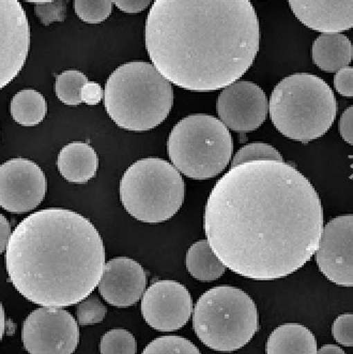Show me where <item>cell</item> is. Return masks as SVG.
Wrapping results in <instances>:
<instances>
[{
	"instance_id": "31",
	"label": "cell",
	"mask_w": 353,
	"mask_h": 354,
	"mask_svg": "<svg viewBox=\"0 0 353 354\" xmlns=\"http://www.w3.org/2000/svg\"><path fill=\"white\" fill-rule=\"evenodd\" d=\"M80 97L82 103L87 105H98L104 97V91L101 86L96 82H88L82 88Z\"/></svg>"
},
{
	"instance_id": "23",
	"label": "cell",
	"mask_w": 353,
	"mask_h": 354,
	"mask_svg": "<svg viewBox=\"0 0 353 354\" xmlns=\"http://www.w3.org/2000/svg\"><path fill=\"white\" fill-rule=\"evenodd\" d=\"M100 352L103 354L136 353V339L132 333H129V330L123 328L109 330L101 338Z\"/></svg>"
},
{
	"instance_id": "19",
	"label": "cell",
	"mask_w": 353,
	"mask_h": 354,
	"mask_svg": "<svg viewBox=\"0 0 353 354\" xmlns=\"http://www.w3.org/2000/svg\"><path fill=\"white\" fill-rule=\"evenodd\" d=\"M266 352L268 354L317 353V342L306 326L298 324H282L269 336Z\"/></svg>"
},
{
	"instance_id": "15",
	"label": "cell",
	"mask_w": 353,
	"mask_h": 354,
	"mask_svg": "<svg viewBox=\"0 0 353 354\" xmlns=\"http://www.w3.org/2000/svg\"><path fill=\"white\" fill-rule=\"evenodd\" d=\"M146 286L144 268L132 258L117 257L106 263L98 289L111 306L125 308L141 300Z\"/></svg>"
},
{
	"instance_id": "2",
	"label": "cell",
	"mask_w": 353,
	"mask_h": 354,
	"mask_svg": "<svg viewBox=\"0 0 353 354\" xmlns=\"http://www.w3.org/2000/svg\"><path fill=\"white\" fill-rule=\"evenodd\" d=\"M145 43L170 83L209 93L248 71L260 48V26L250 0H156Z\"/></svg>"
},
{
	"instance_id": "16",
	"label": "cell",
	"mask_w": 353,
	"mask_h": 354,
	"mask_svg": "<svg viewBox=\"0 0 353 354\" xmlns=\"http://www.w3.org/2000/svg\"><path fill=\"white\" fill-rule=\"evenodd\" d=\"M302 24L323 33L353 28V0H288Z\"/></svg>"
},
{
	"instance_id": "22",
	"label": "cell",
	"mask_w": 353,
	"mask_h": 354,
	"mask_svg": "<svg viewBox=\"0 0 353 354\" xmlns=\"http://www.w3.org/2000/svg\"><path fill=\"white\" fill-rule=\"evenodd\" d=\"M88 77L78 70H66L59 74L55 82V93L57 97L69 106H78L82 102L80 91Z\"/></svg>"
},
{
	"instance_id": "3",
	"label": "cell",
	"mask_w": 353,
	"mask_h": 354,
	"mask_svg": "<svg viewBox=\"0 0 353 354\" xmlns=\"http://www.w3.org/2000/svg\"><path fill=\"white\" fill-rule=\"evenodd\" d=\"M12 285L33 304L68 307L97 288L105 268V246L85 216L48 208L24 218L6 250Z\"/></svg>"
},
{
	"instance_id": "11",
	"label": "cell",
	"mask_w": 353,
	"mask_h": 354,
	"mask_svg": "<svg viewBox=\"0 0 353 354\" xmlns=\"http://www.w3.org/2000/svg\"><path fill=\"white\" fill-rule=\"evenodd\" d=\"M193 310L191 293L176 281L153 283L141 299V316L159 332H174L183 328Z\"/></svg>"
},
{
	"instance_id": "26",
	"label": "cell",
	"mask_w": 353,
	"mask_h": 354,
	"mask_svg": "<svg viewBox=\"0 0 353 354\" xmlns=\"http://www.w3.org/2000/svg\"><path fill=\"white\" fill-rule=\"evenodd\" d=\"M284 161L280 152L271 145L264 142H253L246 145L233 156L231 167L239 164L252 161Z\"/></svg>"
},
{
	"instance_id": "12",
	"label": "cell",
	"mask_w": 353,
	"mask_h": 354,
	"mask_svg": "<svg viewBox=\"0 0 353 354\" xmlns=\"http://www.w3.org/2000/svg\"><path fill=\"white\" fill-rule=\"evenodd\" d=\"M315 258L329 281L353 287V214L339 215L323 227Z\"/></svg>"
},
{
	"instance_id": "5",
	"label": "cell",
	"mask_w": 353,
	"mask_h": 354,
	"mask_svg": "<svg viewBox=\"0 0 353 354\" xmlns=\"http://www.w3.org/2000/svg\"><path fill=\"white\" fill-rule=\"evenodd\" d=\"M336 113L334 93L323 78L313 74L282 78L269 101V115L276 130L296 142L323 137L334 123Z\"/></svg>"
},
{
	"instance_id": "33",
	"label": "cell",
	"mask_w": 353,
	"mask_h": 354,
	"mask_svg": "<svg viewBox=\"0 0 353 354\" xmlns=\"http://www.w3.org/2000/svg\"><path fill=\"white\" fill-rule=\"evenodd\" d=\"M118 9L125 13H139L150 5L151 0H111Z\"/></svg>"
},
{
	"instance_id": "7",
	"label": "cell",
	"mask_w": 353,
	"mask_h": 354,
	"mask_svg": "<svg viewBox=\"0 0 353 354\" xmlns=\"http://www.w3.org/2000/svg\"><path fill=\"white\" fill-rule=\"evenodd\" d=\"M119 194L123 208L135 220L160 224L181 208L185 183L179 170L163 158H141L125 170Z\"/></svg>"
},
{
	"instance_id": "13",
	"label": "cell",
	"mask_w": 353,
	"mask_h": 354,
	"mask_svg": "<svg viewBox=\"0 0 353 354\" xmlns=\"http://www.w3.org/2000/svg\"><path fill=\"white\" fill-rule=\"evenodd\" d=\"M217 111L219 120L229 130L253 132L260 128L268 117V97L256 84L237 81L219 93Z\"/></svg>"
},
{
	"instance_id": "14",
	"label": "cell",
	"mask_w": 353,
	"mask_h": 354,
	"mask_svg": "<svg viewBox=\"0 0 353 354\" xmlns=\"http://www.w3.org/2000/svg\"><path fill=\"white\" fill-rule=\"evenodd\" d=\"M0 87L5 88L19 75L26 62L30 46V28L19 0H0Z\"/></svg>"
},
{
	"instance_id": "21",
	"label": "cell",
	"mask_w": 353,
	"mask_h": 354,
	"mask_svg": "<svg viewBox=\"0 0 353 354\" xmlns=\"http://www.w3.org/2000/svg\"><path fill=\"white\" fill-rule=\"evenodd\" d=\"M10 113L13 120L19 124L27 128L35 127L46 116V100L37 90H21L12 97Z\"/></svg>"
},
{
	"instance_id": "6",
	"label": "cell",
	"mask_w": 353,
	"mask_h": 354,
	"mask_svg": "<svg viewBox=\"0 0 353 354\" xmlns=\"http://www.w3.org/2000/svg\"><path fill=\"white\" fill-rule=\"evenodd\" d=\"M193 328L198 339L210 349L237 351L258 332V310L250 295L241 289L213 287L196 302Z\"/></svg>"
},
{
	"instance_id": "30",
	"label": "cell",
	"mask_w": 353,
	"mask_h": 354,
	"mask_svg": "<svg viewBox=\"0 0 353 354\" xmlns=\"http://www.w3.org/2000/svg\"><path fill=\"white\" fill-rule=\"evenodd\" d=\"M334 87L343 97H353V66H345L334 76Z\"/></svg>"
},
{
	"instance_id": "37",
	"label": "cell",
	"mask_w": 353,
	"mask_h": 354,
	"mask_svg": "<svg viewBox=\"0 0 353 354\" xmlns=\"http://www.w3.org/2000/svg\"><path fill=\"white\" fill-rule=\"evenodd\" d=\"M24 1H27V3H48V1H53V0H24Z\"/></svg>"
},
{
	"instance_id": "1",
	"label": "cell",
	"mask_w": 353,
	"mask_h": 354,
	"mask_svg": "<svg viewBox=\"0 0 353 354\" xmlns=\"http://www.w3.org/2000/svg\"><path fill=\"white\" fill-rule=\"evenodd\" d=\"M203 230L227 269L245 279L274 281L315 255L323 205L309 180L285 161L246 162L215 183Z\"/></svg>"
},
{
	"instance_id": "29",
	"label": "cell",
	"mask_w": 353,
	"mask_h": 354,
	"mask_svg": "<svg viewBox=\"0 0 353 354\" xmlns=\"http://www.w3.org/2000/svg\"><path fill=\"white\" fill-rule=\"evenodd\" d=\"M332 335L339 345L353 347V314L341 315L335 319Z\"/></svg>"
},
{
	"instance_id": "4",
	"label": "cell",
	"mask_w": 353,
	"mask_h": 354,
	"mask_svg": "<svg viewBox=\"0 0 353 354\" xmlns=\"http://www.w3.org/2000/svg\"><path fill=\"white\" fill-rule=\"evenodd\" d=\"M172 83L152 64L129 62L118 66L104 89V106L123 130L145 132L166 120L174 105Z\"/></svg>"
},
{
	"instance_id": "9",
	"label": "cell",
	"mask_w": 353,
	"mask_h": 354,
	"mask_svg": "<svg viewBox=\"0 0 353 354\" xmlns=\"http://www.w3.org/2000/svg\"><path fill=\"white\" fill-rule=\"evenodd\" d=\"M78 322L62 307L42 306L27 316L21 342L30 354H71L80 342Z\"/></svg>"
},
{
	"instance_id": "10",
	"label": "cell",
	"mask_w": 353,
	"mask_h": 354,
	"mask_svg": "<svg viewBox=\"0 0 353 354\" xmlns=\"http://www.w3.org/2000/svg\"><path fill=\"white\" fill-rule=\"evenodd\" d=\"M47 180L40 166L15 158L0 166V205L13 214L35 210L44 199Z\"/></svg>"
},
{
	"instance_id": "35",
	"label": "cell",
	"mask_w": 353,
	"mask_h": 354,
	"mask_svg": "<svg viewBox=\"0 0 353 354\" xmlns=\"http://www.w3.org/2000/svg\"><path fill=\"white\" fill-rule=\"evenodd\" d=\"M317 353H345L344 350L341 349V347L336 345H325L321 347L320 349L318 350Z\"/></svg>"
},
{
	"instance_id": "32",
	"label": "cell",
	"mask_w": 353,
	"mask_h": 354,
	"mask_svg": "<svg viewBox=\"0 0 353 354\" xmlns=\"http://www.w3.org/2000/svg\"><path fill=\"white\" fill-rule=\"evenodd\" d=\"M338 129L343 140L353 146V106L347 109L341 115Z\"/></svg>"
},
{
	"instance_id": "34",
	"label": "cell",
	"mask_w": 353,
	"mask_h": 354,
	"mask_svg": "<svg viewBox=\"0 0 353 354\" xmlns=\"http://www.w3.org/2000/svg\"><path fill=\"white\" fill-rule=\"evenodd\" d=\"M0 227H1V236H0V252L1 254L7 250L8 243H9L10 238L12 236L11 225L9 221L3 214L0 215Z\"/></svg>"
},
{
	"instance_id": "8",
	"label": "cell",
	"mask_w": 353,
	"mask_h": 354,
	"mask_svg": "<svg viewBox=\"0 0 353 354\" xmlns=\"http://www.w3.org/2000/svg\"><path fill=\"white\" fill-rule=\"evenodd\" d=\"M233 152V140L219 119L195 113L180 120L168 140L172 165L190 179L209 180L226 169Z\"/></svg>"
},
{
	"instance_id": "36",
	"label": "cell",
	"mask_w": 353,
	"mask_h": 354,
	"mask_svg": "<svg viewBox=\"0 0 353 354\" xmlns=\"http://www.w3.org/2000/svg\"><path fill=\"white\" fill-rule=\"evenodd\" d=\"M3 320H5V315H3V306H1V338L3 337V328H5Z\"/></svg>"
},
{
	"instance_id": "20",
	"label": "cell",
	"mask_w": 353,
	"mask_h": 354,
	"mask_svg": "<svg viewBox=\"0 0 353 354\" xmlns=\"http://www.w3.org/2000/svg\"><path fill=\"white\" fill-rule=\"evenodd\" d=\"M185 266L192 277L203 283L217 281L227 269L215 255L207 240L195 242L188 248Z\"/></svg>"
},
{
	"instance_id": "18",
	"label": "cell",
	"mask_w": 353,
	"mask_h": 354,
	"mask_svg": "<svg viewBox=\"0 0 353 354\" xmlns=\"http://www.w3.org/2000/svg\"><path fill=\"white\" fill-rule=\"evenodd\" d=\"M311 58L323 71L336 73L352 62V43L341 33H323L313 43Z\"/></svg>"
},
{
	"instance_id": "28",
	"label": "cell",
	"mask_w": 353,
	"mask_h": 354,
	"mask_svg": "<svg viewBox=\"0 0 353 354\" xmlns=\"http://www.w3.org/2000/svg\"><path fill=\"white\" fill-rule=\"evenodd\" d=\"M68 0H53L48 3H35V13L44 26L55 21H64L66 17Z\"/></svg>"
},
{
	"instance_id": "25",
	"label": "cell",
	"mask_w": 353,
	"mask_h": 354,
	"mask_svg": "<svg viewBox=\"0 0 353 354\" xmlns=\"http://www.w3.org/2000/svg\"><path fill=\"white\" fill-rule=\"evenodd\" d=\"M144 354L162 353H200L199 349L193 342L176 335L161 336L145 348Z\"/></svg>"
},
{
	"instance_id": "17",
	"label": "cell",
	"mask_w": 353,
	"mask_h": 354,
	"mask_svg": "<svg viewBox=\"0 0 353 354\" xmlns=\"http://www.w3.org/2000/svg\"><path fill=\"white\" fill-rule=\"evenodd\" d=\"M57 168L66 181L84 185L97 175L99 156L86 142H70L59 152Z\"/></svg>"
},
{
	"instance_id": "27",
	"label": "cell",
	"mask_w": 353,
	"mask_h": 354,
	"mask_svg": "<svg viewBox=\"0 0 353 354\" xmlns=\"http://www.w3.org/2000/svg\"><path fill=\"white\" fill-rule=\"evenodd\" d=\"M107 314L105 305L96 295H90L80 301L76 308V318L80 326H93L103 322Z\"/></svg>"
},
{
	"instance_id": "24",
	"label": "cell",
	"mask_w": 353,
	"mask_h": 354,
	"mask_svg": "<svg viewBox=\"0 0 353 354\" xmlns=\"http://www.w3.org/2000/svg\"><path fill=\"white\" fill-rule=\"evenodd\" d=\"M76 15L88 24H100L109 19L113 10L111 0H74Z\"/></svg>"
}]
</instances>
